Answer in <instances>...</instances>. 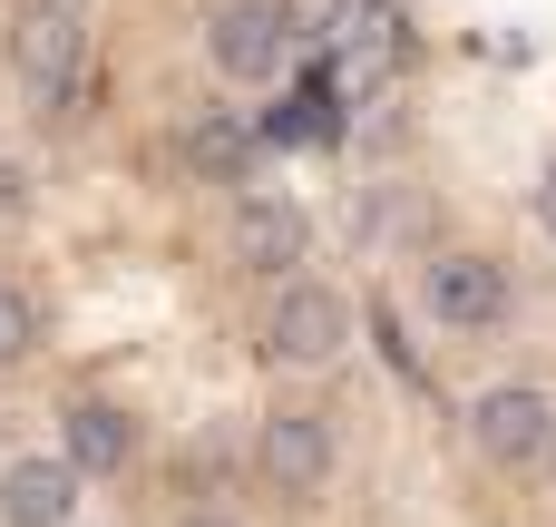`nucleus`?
Segmentation results:
<instances>
[{
    "label": "nucleus",
    "mask_w": 556,
    "mask_h": 527,
    "mask_svg": "<svg viewBox=\"0 0 556 527\" xmlns=\"http://www.w3.org/2000/svg\"><path fill=\"white\" fill-rule=\"evenodd\" d=\"M538 215H547V235H556V176H547V186H538Z\"/></svg>",
    "instance_id": "4468645a"
},
{
    "label": "nucleus",
    "mask_w": 556,
    "mask_h": 527,
    "mask_svg": "<svg viewBox=\"0 0 556 527\" xmlns=\"http://www.w3.org/2000/svg\"><path fill=\"white\" fill-rule=\"evenodd\" d=\"M469 440H479L489 460L528 469V460H547V440H556V401H547V391H528V381H498V391L469 401Z\"/></svg>",
    "instance_id": "7ed1b4c3"
},
{
    "label": "nucleus",
    "mask_w": 556,
    "mask_h": 527,
    "mask_svg": "<svg viewBox=\"0 0 556 527\" xmlns=\"http://www.w3.org/2000/svg\"><path fill=\"white\" fill-rule=\"evenodd\" d=\"M303 244H313V225H303V205H283V196H254V205L235 215V264H244V274H293Z\"/></svg>",
    "instance_id": "6e6552de"
},
{
    "label": "nucleus",
    "mask_w": 556,
    "mask_h": 527,
    "mask_svg": "<svg viewBox=\"0 0 556 527\" xmlns=\"http://www.w3.org/2000/svg\"><path fill=\"white\" fill-rule=\"evenodd\" d=\"M342 342H352V293H342V284H283V303H274V323H264V352L293 362V372H313V362H332Z\"/></svg>",
    "instance_id": "f03ea898"
},
{
    "label": "nucleus",
    "mask_w": 556,
    "mask_h": 527,
    "mask_svg": "<svg viewBox=\"0 0 556 527\" xmlns=\"http://www.w3.org/2000/svg\"><path fill=\"white\" fill-rule=\"evenodd\" d=\"M254 147H264V137H254L244 117H205V127H186V166H195V176H225V186L254 166Z\"/></svg>",
    "instance_id": "9d476101"
},
{
    "label": "nucleus",
    "mask_w": 556,
    "mask_h": 527,
    "mask_svg": "<svg viewBox=\"0 0 556 527\" xmlns=\"http://www.w3.org/2000/svg\"><path fill=\"white\" fill-rule=\"evenodd\" d=\"M430 313L459 323V332H498V323H508V264H489V254H440V264H430Z\"/></svg>",
    "instance_id": "39448f33"
},
{
    "label": "nucleus",
    "mask_w": 556,
    "mask_h": 527,
    "mask_svg": "<svg viewBox=\"0 0 556 527\" xmlns=\"http://www.w3.org/2000/svg\"><path fill=\"white\" fill-rule=\"evenodd\" d=\"M283 10V39H342V29H362V0H274Z\"/></svg>",
    "instance_id": "9b49d317"
},
{
    "label": "nucleus",
    "mask_w": 556,
    "mask_h": 527,
    "mask_svg": "<svg viewBox=\"0 0 556 527\" xmlns=\"http://www.w3.org/2000/svg\"><path fill=\"white\" fill-rule=\"evenodd\" d=\"M547 460H556V440H547Z\"/></svg>",
    "instance_id": "dca6fc26"
},
{
    "label": "nucleus",
    "mask_w": 556,
    "mask_h": 527,
    "mask_svg": "<svg viewBox=\"0 0 556 527\" xmlns=\"http://www.w3.org/2000/svg\"><path fill=\"white\" fill-rule=\"evenodd\" d=\"M205 49H215V68L225 78H274L283 68V10L274 0H215V20H205Z\"/></svg>",
    "instance_id": "20e7f679"
},
{
    "label": "nucleus",
    "mask_w": 556,
    "mask_h": 527,
    "mask_svg": "<svg viewBox=\"0 0 556 527\" xmlns=\"http://www.w3.org/2000/svg\"><path fill=\"white\" fill-rule=\"evenodd\" d=\"M29 332H39L29 293H10V284H0V362H20V352H29Z\"/></svg>",
    "instance_id": "f8f14e48"
},
{
    "label": "nucleus",
    "mask_w": 556,
    "mask_h": 527,
    "mask_svg": "<svg viewBox=\"0 0 556 527\" xmlns=\"http://www.w3.org/2000/svg\"><path fill=\"white\" fill-rule=\"evenodd\" d=\"M254 460H264V479H274L283 499H323V479H332V430H323L313 411H274Z\"/></svg>",
    "instance_id": "423d86ee"
},
{
    "label": "nucleus",
    "mask_w": 556,
    "mask_h": 527,
    "mask_svg": "<svg viewBox=\"0 0 556 527\" xmlns=\"http://www.w3.org/2000/svg\"><path fill=\"white\" fill-rule=\"evenodd\" d=\"M20 205H29V176H20V166H0V225H10Z\"/></svg>",
    "instance_id": "ddd939ff"
},
{
    "label": "nucleus",
    "mask_w": 556,
    "mask_h": 527,
    "mask_svg": "<svg viewBox=\"0 0 556 527\" xmlns=\"http://www.w3.org/2000/svg\"><path fill=\"white\" fill-rule=\"evenodd\" d=\"M68 509H78L68 460H10L0 469V527H68Z\"/></svg>",
    "instance_id": "0eeeda50"
},
{
    "label": "nucleus",
    "mask_w": 556,
    "mask_h": 527,
    "mask_svg": "<svg viewBox=\"0 0 556 527\" xmlns=\"http://www.w3.org/2000/svg\"><path fill=\"white\" fill-rule=\"evenodd\" d=\"M186 527H235V518H215V509H195V518H186Z\"/></svg>",
    "instance_id": "2eb2a0df"
},
{
    "label": "nucleus",
    "mask_w": 556,
    "mask_h": 527,
    "mask_svg": "<svg viewBox=\"0 0 556 527\" xmlns=\"http://www.w3.org/2000/svg\"><path fill=\"white\" fill-rule=\"evenodd\" d=\"M78 59H88V0H20V20H10V68H20L39 98H59V88L78 78Z\"/></svg>",
    "instance_id": "f257e3e1"
},
{
    "label": "nucleus",
    "mask_w": 556,
    "mask_h": 527,
    "mask_svg": "<svg viewBox=\"0 0 556 527\" xmlns=\"http://www.w3.org/2000/svg\"><path fill=\"white\" fill-rule=\"evenodd\" d=\"M127 450H137L127 411H108V401H68V411H59V460H68L78 479H108V469H127Z\"/></svg>",
    "instance_id": "1a4fd4ad"
}]
</instances>
